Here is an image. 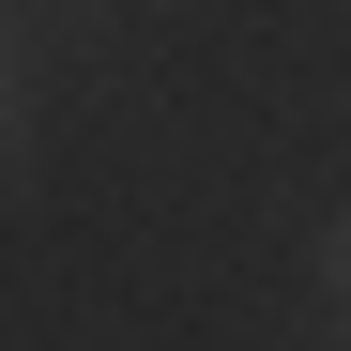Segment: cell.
Segmentation results:
<instances>
[{
    "mask_svg": "<svg viewBox=\"0 0 351 351\" xmlns=\"http://www.w3.org/2000/svg\"><path fill=\"white\" fill-rule=\"evenodd\" d=\"M0 138H16V16H0Z\"/></svg>",
    "mask_w": 351,
    "mask_h": 351,
    "instance_id": "2",
    "label": "cell"
},
{
    "mask_svg": "<svg viewBox=\"0 0 351 351\" xmlns=\"http://www.w3.org/2000/svg\"><path fill=\"white\" fill-rule=\"evenodd\" d=\"M306 275H321V306L351 321V214H336V229H321V245H306Z\"/></svg>",
    "mask_w": 351,
    "mask_h": 351,
    "instance_id": "1",
    "label": "cell"
}]
</instances>
